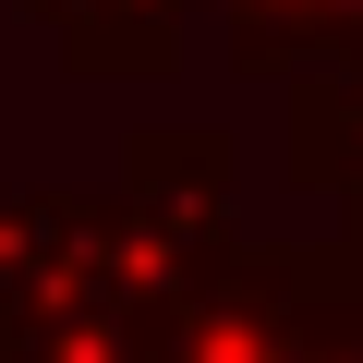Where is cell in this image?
<instances>
[{"label": "cell", "instance_id": "obj_6", "mask_svg": "<svg viewBox=\"0 0 363 363\" xmlns=\"http://www.w3.org/2000/svg\"><path fill=\"white\" fill-rule=\"evenodd\" d=\"M218 25H230V61L242 73H303L315 61V0H218Z\"/></svg>", "mask_w": 363, "mask_h": 363}, {"label": "cell", "instance_id": "obj_7", "mask_svg": "<svg viewBox=\"0 0 363 363\" xmlns=\"http://www.w3.org/2000/svg\"><path fill=\"white\" fill-rule=\"evenodd\" d=\"M339 255H351V267H339V315H327V363H363V242L339 230Z\"/></svg>", "mask_w": 363, "mask_h": 363}, {"label": "cell", "instance_id": "obj_2", "mask_svg": "<svg viewBox=\"0 0 363 363\" xmlns=\"http://www.w3.org/2000/svg\"><path fill=\"white\" fill-rule=\"evenodd\" d=\"M109 194L133 206V230H145L169 291H194L206 267L242 255V145L218 121H145L121 145V169H109Z\"/></svg>", "mask_w": 363, "mask_h": 363}, {"label": "cell", "instance_id": "obj_3", "mask_svg": "<svg viewBox=\"0 0 363 363\" xmlns=\"http://www.w3.org/2000/svg\"><path fill=\"white\" fill-rule=\"evenodd\" d=\"M279 182L315 206H351V230H363V61L279 85Z\"/></svg>", "mask_w": 363, "mask_h": 363}, {"label": "cell", "instance_id": "obj_8", "mask_svg": "<svg viewBox=\"0 0 363 363\" xmlns=\"http://www.w3.org/2000/svg\"><path fill=\"white\" fill-rule=\"evenodd\" d=\"M327 61H363V0H315V61L303 73H327Z\"/></svg>", "mask_w": 363, "mask_h": 363}, {"label": "cell", "instance_id": "obj_4", "mask_svg": "<svg viewBox=\"0 0 363 363\" xmlns=\"http://www.w3.org/2000/svg\"><path fill=\"white\" fill-rule=\"evenodd\" d=\"M157 339H169L157 291H61L0 315V363H157Z\"/></svg>", "mask_w": 363, "mask_h": 363}, {"label": "cell", "instance_id": "obj_1", "mask_svg": "<svg viewBox=\"0 0 363 363\" xmlns=\"http://www.w3.org/2000/svg\"><path fill=\"white\" fill-rule=\"evenodd\" d=\"M339 230L327 242H242L230 267H206L169 303L157 363H327V315H339Z\"/></svg>", "mask_w": 363, "mask_h": 363}, {"label": "cell", "instance_id": "obj_5", "mask_svg": "<svg viewBox=\"0 0 363 363\" xmlns=\"http://www.w3.org/2000/svg\"><path fill=\"white\" fill-rule=\"evenodd\" d=\"M25 13L61 37L73 73L133 85V73H169V61H182V25H194L206 0H25Z\"/></svg>", "mask_w": 363, "mask_h": 363}]
</instances>
